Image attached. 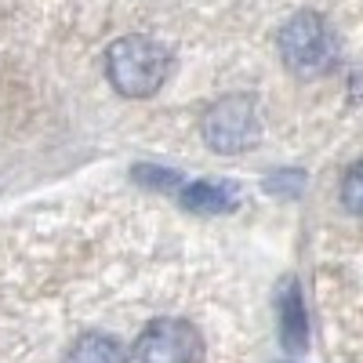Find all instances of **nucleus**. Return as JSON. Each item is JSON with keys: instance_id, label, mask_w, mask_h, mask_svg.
<instances>
[{"instance_id": "obj_1", "label": "nucleus", "mask_w": 363, "mask_h": 363, "mask_svg": "<svg viewBox=\"0 0 363 363\" xmlns=\"http://www.w3.org/2000/svg\"><path fill=\"white\" fill-rule=\"evenodd\" d=\"M106 69H109V84L124 99H149L164 87L171 55L153 37H120L106 55Z\"/></svg>"}, {"instance_id": "obj_2", "label": "nucleus", "mask_w": 363, "mask_h": 363, "mask_svg": "<svg viewBox=\"0 0 363 363\" xmlns=\"http://www.w3.org/2000/svg\"><path fill=\"white\" fill-rule=\"evenodd\" d=\"M280 55H284V66L294 77H306V80L309 77H323L338 62L335 29H330L320 15H313V11H298L280 29Z\"/></svg>"}, {"instance_id": "obj_3", "label": "nucleus", "mask_w": 363, "mask_h": 363, "mask_svg": "<svg viewBox=\"0 0 363 363\" xmlns=\"http://www.w3.org/2000/svg\"><path fill=\"white\" fill-rule=\"evenodd\" d=\"M200 135L215 153H244L262 135L255 99L247 95H225L215 106H207L200 116Z\"/></svg>"}, {"instance_id": "obj_4", "label": "nucleus", "mask_w": 363, "mask_h": 363, "mask_svg": "<svg viewBox=\"0 0 363 363\" xmlns=\"http://www.w3.org/2000/svg\"><path fill=\"white\" fill-rule=\"evenodd\" d=\"M203 342L200 330L182 316L153 320L138 338V363H200Z\"/></svg>"}, {"instance_id": "obj_5", "label": "nucleus", "mask_w": 363, "mask_h": 363, "mask_svg": "<svg viewBox=\"0 0 363 363\" xmlns=\"http://www.w3.org/2000/svg\"><path fill=\"white\" fill-rule=\"evenodd\" d=\"M280 338L291 352H301L309 345V316L306 301H301V287L294 280H287L280 291Z\"/></svg>"}, {"instance_id": "obj_6", "label": "nucleus", "mask_w": 363, "mask_h": 363, "mask_svg": "<svg viewBox=\"0 0 363 363\" xmlns=\"http://www.w3.org/2000/svg\"><path fill=\"white\" fill-rule=\"evenodd\" d=\"M182 207L193 215H222L236 207V186H215V182H196L182 189Z\"/></svg>"}, {"instance_id": "obj_7", "label": "nucleus", "mask_w": 363, "mask_h": 363, "mask_svg": "<svg viewBox=\"0 0 363 363\" xmlns=\"http://www.w3.org/2000/svg\"><path fill=\"white\" fill-rule=\"evenodd\" d=\"M66 363H128V352L109 335H87L66 352Z\"/></svg>"}, {"instance_id": "obj_8", "label": "nucleus", "mask_w": 363, "mask_h": 363, "mask_svg": "<svg viewBox=\"0 0 363 363\" xmlns=\"http://www.w3.org/2000/svg\"><path fill=\"white\" fill-rule=\"evenodd\" d=\"M131 178L138 186L153 189V193H167V189H178L182 186V174L178 171H167V167H157V164H138L131 171Z\"/></svg>"}, {"instance_id": "obj_9", "label": "nucleus", "mask_w": 363, "mask_h": 363, "mask_svg": "<svg viewBox=\"0 0 363 363\" xmlns=\"http://www.w3.org/2000/svg\"><path fill=\"white\" fill-rule=\"evenodd\" d=\"M342 203L352 211L356 218H363V160L352 164L342 178Z\"/></svg>"}, {"instance_id": "obj_10", "label": "nucleus", "mask_w": 363, "mask_h": 363, "mask_svg": "<svg viewBox=\"0 0 363 363\" xmlns=\"http://www.w3.org/2000/svg\"><path fill=\"white\" fill-rule=\"evenodd\" d=\"M301 186H306V174H301V171H287V174H272V178H269V189H272V193H280V189L301 193Z\"/></svg>"}]
</instances>
